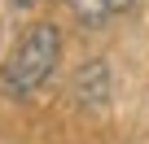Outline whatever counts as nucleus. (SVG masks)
<instances>
[{"mask_svg": "<svg viewBox=\"0 0 149 144\" xmlns=\"http://www.w3.org/2000/svg\"><path fill=\"white\" fill-rule=\"evenodd\" d=\"M57 57H61V26L57 22H31L18 44L9 48L5 65H0V88H5L9 96H35L57 70Z\"/></svg>", "mask_w": 149, "mask_h": 144, "instance_id": "f257e3e1", "label": "nucleus"}, {"mask_svg": "<svg viewBox=\"0 0 149 144\" xmlns=\"http://www.w3.org/2000/svg\"><path fill=\"white\" fill-rule=\"evenodd\" d=\"M74 101L88 114H101L110 101V65L105 61H84L79 74H74Z\"/></svg>", "mask_w": 149, "mask_h": 144, "instance_id": "f03ea898", "label": "nucleus"}]
</instances>
